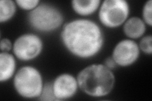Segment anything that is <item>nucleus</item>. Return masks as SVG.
<instances>
[{"label": "nucleus", "instance_id": "nucleus-14", "mask_svg": "<svg viewBox=\"0 0 152 101\" xmlns=\"http://www.w3.org/2000/svg\"><path fill=\"white\" fill-rule=\"evenodd\" d=\"M152 1L149 0L148 1H146L145 4L142 7V20L145 22L146 25H148L150 27L152 25Z\"/></svg>", "mask_w": 152, "mask_h": 101}, {"label": "nucleus", "instance_id": "nucleus-11", "mask_svg": "<svg viewBox=\"0 0 152 101\" xmlns=\"http://www.w3.org/2000/svg\"><path fill=\"white\" fill-rule=\"evenodd\" d=\"M100 0H74L72 8L75 13L80 16H89L96 12L101 4Z\"/></svg>", "mask_w": 152, "mask_h": 101}, {"label": "nucleus", "instance_id": "nucleus-5", "mask_svg": "<svg viewBox=\"0 0 152 101\" xmlns=\"http://www.w3.org/2000/svg\"><path fill=\"white\" fill-rule=\"evenodd\" d=\"M130 7L125 0H104L99 8L98 18L104 27L117 28L129 18Z\"/></svg>", "mask_w": 152, "mask_h": 101}, {"label": "nucleus", "instance_id": "nucleus-3", "mask_svg": "<svg viewBox=\"0 0 152 101\" xmlns=\"http://www.w3.org/2000/svg\"><path fill=\"white\" fill-rule=\"evenodd\" d=\"M64 21V17L60 9L47 3H40L27 15V22L31 28L42 33H50L58 29Z\"/></svg>", "mask_w": 152, "mask_h": 101}, {"label": "nucleus", "instance_id": "nucleus-6", "mask_svg": "<svg viewBox=\"0 0 152 101\" xmlns=\"http://www.w3.org/2000/svg\"><path fill=\"white\" fill-rule=\"evenodd\" d=\"M43 49L41 38L33 33H26L17 38L13 42V52L17 59L28 61L36 59Z\"/></svg>", "mask_w": 152, "mask_h": 101}, {"label": "nucleus", "instance_id": "nucleus-2", "mask_svg": "<svg viewBox=\"0 0 152 101\" xmlns=\"http://www.w3.org/2000/svg\"><path fill=\"white\" fill-rule=\"evenodd\" d=\"M79 88L93 97H102L112 92L115 84L112 70L103 64H92L79 71L77 76Z\"/></svg>", "mask_w": 152, "mask_h": 101}, {"label": "nucleus", "instance_id": "nucleus-4", "mask_svg": "<svg viewBox=\"0 0 152 101\" xmlns=\"http://www.w3.org/2000/svg\"><path fill=\"white\" fill-rule=\"evenodd\" d=\"M13 84L17 93L25 99L39 98L45 84L41 72L31 66L19 69L14 75Z\"/></svg>", "mask_w": 152, "mask_h": 101}, {"label": "nucleus", "instance_id": "nucleus-18", "mask_svg": "<svg viewBox=\"0 0 152 101\" xmlns=\"http://www.w3.org/2000/svg\"><path fill=\"white\" fill-rule=\"evenodd\" d=\"M103 65L105 66L107 68H108V69H110L111 70H114L118 66L117 64L116 63L115 60H113L112 56H109L107 57V58L104 61Z\"/></svg>", "mask_w": 152, "mask_h": 101}, {"label": "nucleus", "instance_id": "nucleus-15", "mask_svg": "<svg viewBox=\"0 0 152 101\" xmlns=\"http://www.w3.org/2000/svg\"><path fill=\"white\" fill-rule=\"evenodd\" d=\"M140 49L146 54L150 55L152 53V37L151 35L146 36L140 41Z\"/></svg>", "mask_w": 152, "mask_h": 101}, {"label": "nucleus", "instance_id": "nucleus-1", "mask_svg": "<svg viewBox=\"0 0 152 101\" xmlns=\"http://www.w3.org/2000/svg\"><path fill=\"white\" fill-rule=\"evenodd\" d=\"M60 37L66 50L80 59H89L97 55L104 42L101 27L86 18H77L65 23Z\"/></svg>", "mask_w": 152, "mask_h": 101}, {"label": "nucleus", "instance_id": "nucleus-8", "mask_svg": "<svg viewBox=\"0 0 152 101\" xmlns=\"http://www.w3.org/2000/svg\"><path fill=\"white\" fill-rule=\"evenodd\" d=\"M52 85L56 100H60L73 97L79 89L77 78L70 73L57 76L52 82Z\"/></svg>", "mask_w": 152, "mask_h": 101}, {"label": "nucleus", "instance_id": "nucleus-9", "mask_svg": "<svg viewBox=\"0 0 152 101\" xmlns=\"http://www.w3.org/2000/svg\"><path fill=\"white\" fill-rule=\"evenodd\" d=\"M146 23L140 17H132L128 18L123 24L124 34L130 39H139L146 32Z\"/></svg>", "mask_w": 152, "mask_h": 101}, {"label": "nucleus", "instance_id": "nucleus-17", "mask_svg": "<svg viewBox=\"0 0 152 101\" xmlns=\"http://www.w3.org/2000/svg\"><path fill=\"white\" fill-rule=\"evenodd\" d=\"M13 44L12 41L8 38H3L0 42V49L1 52H9L13 49Z\"/></svg>", "mask_w": 152, "mask_h": 101}, {"label": "nucleus", "instance_id": "nucleus-7", "mask_svg": "<svg viewBox=\"0 0 152 101\" xmlns=\"http://www.w3.org/2000/svg\"><path fill=\"white\" fill-rule=\"evenodd\" d=\"M140 55L139 45L130 39H123L114 47L112 57L118 66L127 67L134 63Z\"/></svg>", "mask_w": 152, "mask_h": 101}, {"label": "nucleus", "instance_id": "nucleus-10", "mask_svg": "<svg viewBox=\"0 0 152 101\" xmlns=\"http://www.w3.org/2000/svg\"><path fill=\"white\" fill-rule=\"evenodd\" d=\"M16 60L14 56L9 52L0 53V82H5L15 75Z\"/></svg>", "mask_w": 152, "mask_h": 101}, {"label": "nucleus", "instance_id": "nucleus-12", "mask_svg": "<svg viewBox=\"0 0 152 101\" xmlns=\"http://www.w3.org/2000/svg\"><path fill=\"white\" fill-rule=\"evenodd\" d=\"M17 10L16 2L12 0L0 1V22L5 23L14 17Z\"/></svg>", "mask_w": 152, "mask_h": 101}, {"label": "nucleus", "instance_id": "nucleus-13", "mask_svg": "<svg viewBox=\"0 0 152 101\" xmlns=\"http://www.w3.org/2000/svg\"><path fill=\"white\" fill-rule=\"evenodd\" d=\"M39 100H55L56 98L53 90V85L52 82H46L44 84L43 88H42V92L39 97Z\"/></svg>", "mask_w": 152, "mask_h": 101}, {"label": "nucleus", "instance_id": "nucleus-16", "mask_svg": "<svg viewBox=\"0 0 152 101\" xmlns=\"http://www.w3.org/2000/svg\"><path fill=\"white\" fill-rule=\"evenodd\" d=\"M15 2L20 8L29 12L36 8L40 3L39 0H17Z\"/></svg>", "mask_w": 152, "mask_h": 101}]
</instances>
